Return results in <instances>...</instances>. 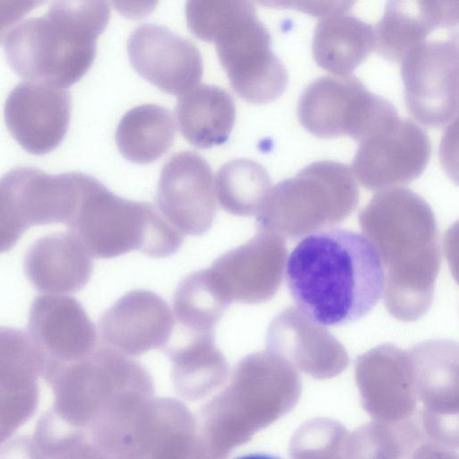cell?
Segmentation results:
<instances>
[{
	"mask_svg": "<svg viewBox=\"0 0 459 459\" xmlns=\"http://www.w3.org/2000/svg\"><path fill=\"white\" fill-rule=\"evenodd\" d=\"M285 278L307 320L341 326L368 315L385 285L381 255L362 233L334 228L301 239L289 255Z\"/></svg>",
	"mask_w": 459,
	"mask_h": 459,
	"instance_id": "cell-1",
	"label": "cell"
},
{
	"mask_svg": "<svg viewBox=\"0 0 459 459\" xmlns=\"http://www.w3.org/2000/svg\"><path fill=\"white\" fill-rule=\"evenodd\" d=\"M301 380L283 357L270 351L243 358L229 385L202 411L201 437L210 459H224L297 404Z\"/></svg>",
	"mask_w": 459,
	"mask_h": 459,
	"instance_id": "cell-2",
	"label": "cell"
},
{
	"mask_svg": "<svg viewBox=\"0 0 459 459\" xmlns=\"http://www.w3.org/2000/svg\"><path fill=\"white\" fill-rule=\"evenodd\" d=\"M110 16L105 1L55 2L18 24L5 39L6 59L27 81L68 87L91 65Z\"/></svg>",
	"mask_w": 459,
	"mask_h": 459,
	"instance_id": "cell-3",
	"label": "cell"
},
{
	"mask_svg": "<svg viewBox=\"0 0 459 459\" xmlns=\"http://www.w3.org/2000/svg\"><path fill=\"white\" fill-rule=\"evenodd\" d=\"M186 17L198 38L214 41L234 91L264 104L281 96L288 74L271 48V37L247 1H188Z\"/></svg>",
	"mask_w": 459,
	"mask_h": 459,
	"instance_id": "cell-4",
	"label": "cell"
},
{
	"mask_svg": "<svg viewBox=\"0 0 459 459\" xmlns=\"http://www.w3.org/2000/svg\"><path fill=\"white\" fill-rule=\"evenodd\" d=\"M91 257L138 250L153 258L176 253L183 237L151 204L122 198L82 173L77 202L65 224Z\"/></svg>",
	"mask_w": 459,
	"mask_h": 459,
	"instance_id": "cell-5",
	"label": "cell"
},
{
	"mask_svg": "<svg viewBox=\"0 0 459 459\" xmlns=\"http://www.w3.org/2000/svg\"><path fill=\"white\" fill-rule=\"evenodd\" d=\"M42 377L53 390V411L82 431L117 398L131 393H152V380L144 368L105 346L81 360L59 365Z\"/></svg>",
	"mask_w": 459,
	"mask_h": 459,
	"instance_id": "cell-6",
	"label": "cell"
},
{
	"mask_svg": "<svg viewBox=\"0 0 459 459\" xmlns=\"http://www.w3.org/2000/svg\"><path fill=\"white\" fill-rule=\"evenodd\" d=\"M358 199L349 166L333 160L316 161L270 189L257 213L258 226L280 237L290 222H313V229H317L342 221Z\"/></svg>",
	"mask_w": 459,
	"mask_h": 459,
	"instance_id": "cell-7",
	"label": "cell"
},
{
	"mask_svg": "<svg viewBox=\"0 0 459 459\" xmlns=\"http://www.w3.org/2000/svg\"><path fill=\"white\" fill-rule=\"evenodd\" d=\"M298 117L317 137L349 136L360 142L398 116L391 102L369 91L356 76L346 75L312 82L299 100Z\"/></svg>",
	"mask_w": 459,
	"mask_h": 459,
	"instance_id": "cell-8",
	"label": "cell"
},
{
	"mask_svg": "<svg viewBox=\"0 0 459 459\" xmlns=\"http://www.w3.org/2000/svg\"><path fill=\"white\" fill-rule=\"evenodd\" d=\"M405 104L422 125L441 127L458 110L457 39L425 40L400 61Z\"/></svg>",
	"mask_w": 459,
	"mask_h": 459,
	"instance_id": "cell-9",
	"label": "cell"
},
{
	"mask_svg": "<svg viewBox=\"0 0 459 459\" xmlns=\"http://www.w3.org/2000/svg\"><path fill=\"white\" fill-rule=\"evenodd\" d=\"M429 156L427 134L413 122L398 117L359 142L352 172L368 189L405 185L423 172Z\"/></svg>",
	"mask_w": 459,
	"mask_h": 459,
	"instance_id": "cell-10",
	"label": "cell"
},
{
	"mask_svg": "<svg viewBox=\"0 0 459 459\" xmlns=\"http://www.w3.org/2000/svg\"><path fill=\"white\" fill-rule=\"evenodd\" d=\"M157 204L162 217L180 234H205L212 228L217 211L208 162L194 152L174 154L161 170Z\"/></svg>",
	"mask_w": 459,
	"mask_h": 459,
	"instance_id": "cell-11",
	"label": "cell"
},
{
	"mask_svg": "<svg viewBox=\"0 0 459 459\" xmlns=\"http://www.w3.org/2000/svg\"><path fill=\"white\" fill-rule=\"evenodd\" d=\"M285 256L281 237L259 229L251 239L221 255L208 269L228 300L255 304L266 301L276 293Z\"/></svg>",
	"mask_w": 459,
	"mask_h": 459,
	"instance_id": "cell-12",
	"label": "cell"
},
{
	"mask_svg": "<svg viewBox=\"0 0 459 459\" xmlns=\"http://www.w3.org/2000/svg\"><path fill=\"white\" fill-rule=\"evenodd\" d=\"M42 359L41 377L81 360L97 348V332L82 304L65 295H42L31 303L28 332Z\"/></svg>",
	"mask_w": 459,
	"mask_h": 459,
	"instance_id": "cell-13",
	"label": "cell"
},
{
	"mask_svg": "<svg viewBox=\"0 0 459 459\" xmlns=\"http://www.w3.org/2000/svg\"><path fill=\"white\" fill-rule=\"evenodd\" d=\"M127 54L140 75L168 93L183 95L195 87L203 75L198 48L161 25L138 26L128 38Z\"/></svg>",
	"mask_w": 459,
	"mask_h": 459,
	"instance_id": "cell-14",
	"label": "cell"
},
{
	"mask_svg": "<svg viewBox=\"0 0 459 459\" xmlns=\"http://www.w3.org/2000/svg\"><path fill=\"white\" fill-rule=\"evenodd\" d=\"M69 91L51 84L25 81L10 92L4 119L13 138L27 152L44 154L64 139L69 125Z\"/></svg>",
	"mask_w": 459,
	"mask_h": 459,
	"instance_id": "cell-15",
	"label": "cell"
},
{
	"mask_svg": "<svg viewBox=\"0 0 459 459\" xmlns=\"http://www.w3.org/2000/svg\"><path fill=\"white\" fill-rule=\"evenodd\" d=\"M168 303L157 293L134 290L117 299L98 324L102 346L126 356L166 348L174 329Z\"/></svg>",
	"mask_w": 459,
	"mask_h": 459,
	"instance_id": "cell-16",
	"label": "cell"
},
{
	"mask_svg": "<svg viewBox=\"0 0 459 459\" xmlns=\"http://www.w3.org/2000/svg\"><path fill=\"white\" fill-rule=\"evenodd\" d=\"M356 379L362 406L377 420L397 422L417 412L411 356L395 347H379L360 357Z\"/></svg>",
	"mask_w": 459,
	"mask_h": 459,
	"instance_id": "cell-17",
	"label": "cell"
},
{
	"mask_svg": "<svg viewBox=\"0 0 459 459\" xmlns=\"http://www.w3.org/2000/svg\"><path fill=\"white\" fill-rule=\"evenodd\" d=\"M24 273L41 293L65 295L81 290L93 271L91 256L69 232L45 235L28 248Z\"/></svg>",
	"mask_w": 459,
	"mask_h": 459,
	"instance_id": "cell-18",
	"label": "cell"
},
{
	"mask_svg": "<svg viewBox=\"0 0 459 459\" xmlns=\"http://www.w3.org/2000/svg\"><path fill=\"white\" fill-rule=\"evenodd\" d=\"M458 1H390L374 29L375 50L400 63L403 56L437 28L458 22Z\"/></svg>",
	"mask_w": 459,
	"mask_h": 459,
	"instance_id": "cell-19",
	"label": "cell"
},
{
	"mask_svg": "<svg viewBox=\"0 0 459 459\" xmlns=\"http://www.w3.org/2000/svg\"><path fill=\"white\" fill-rule=\"evenodd\" d=\"M374 49V28L347 11L325 16L316 27L314 59L335 75H350Z\"/></svg>",
	"mask_w": 459,
	"mask_h": 459,
	"instance_id": "cell-20",
	"label": "cell"
},
{
	"mask_svg": "<svg viewBox=\"0 0 459 459\" xmlns=\"http://www.w3.org/2000/svg\"><path fill=\"white\" fill-rule=\"evenodd\" d=\"M176 117L180 132L189 143L209 148L228 140L236 118V107L225 90L200 84L180 96Z\"/></svg>",
	"mask_w": 459,
	"mask_h": 459,
	"instance_id": "cell-21",
	"label": "cell"
},
{
	"mask_svg": "<svg viewBox=\"0 0 459 459\" xmlns=\"http://www.w3.org/2000/svg\"><path fill=\"white\" fill-rule=\"evenodd\" d=\"M183 344L166 348L175 387L187 397L204 396L228 377L229 364L215 345V333L189 334Z\"/></svg>",
	"mask_w": 459,
	"mask_h": 459,
	"instance_id": "cell-22",
	"label": "cell"
},
{
	"mask_svg": "<svg viewBox=\"0 0 459 459\" xmlns=\"http://www.w3.org/2000/svg\"><path fill=\"white\" fill-rule=\"evenodd\" d=\"M175 135L173 117L167 108L143 104L128 110L116 131L122 155L135 163H149L163 155Z\"/></svg>",
	"mask_w": 459,
	"mask_h": 459,
	"instance_id": "cell-23",
	"label": "cell"
},
{
	"mask_svg": "<svg viewBox=\"0 0 459 459\" xmlns=\"http://www.w3.org/2000/svg\"><path fill=\"white\" fill-rule=\"evenodd\" d=\"M209 269L186 275L173 296L175 317L188 334L215 333L217 323L230 305Z\"/></svg>",
	"mask_w": 459,
	"mask_h": 459,
	"instance_id": "cell-24",
	"label": "cell"
},
{
	"mask_svg": "<svg viewBox=\"0 0 459 459\" xmlns=\"http://www.w3.org/2000/svg\"><path fill=\"white\" fill-rule=\"evenodd\" d=\"M417 420L397 422L376 420L349 433L346 459H402L426 440Z\"/></svg>",
	"mask_w": 459,
	"mask_h": 459,
	"instance_id": "cell-25",
	"label": "cell"
},
{
	"mask_svg": "<svg viewBox=\"0 0 459 459\" xmlns=\"http://www.w3.org/2000/svg\"><path fill=\"white\" fill-rule=\"evenodd\" d=\"M270 186L266 169L248 159H235L222 165L217 172L214 186L221 207L241 217L258 213Z\"/></svg>",
	"mask_w": 459,
	"mask_h": 459,
	"instance_id": "cell-26",
	"label": "cell"
},
{
	"mask_svg": "<svg viewBox=\"0 0 459 459\" xmlns=\"http://www.w3.org/2000/svg\"><path fill=\"white\" fill-rule=\"evenodd\" d=\"M41 373V357L27 332L0 326V383L34 385Z\"/></svg>",
	"mask_w": 459,
	"mask_h": 459,
	"instance_id": "cell-27",
	"label": "cell"
},
{
	"mask_svg": "<svg viewBox=\"0 0 459 459\" xmlns=\"http://www.w3.org/2000/svg\"><path fill=\"white\" fill-rule=\"evenodd\" d=\"M348 434L346 428L333 419L307 420L291 437L290 459H346Z\"/></svg>",
	"mask_w": 459,
	"mask_h": 459,
	"instance_id": "cell-28",
	"label": "cell"
},
{
	"mask_svg": "<svg viewBox=\"0 0 459 459\" xmlns=\"http://www.w3.org/2000/svg\"><path fill=\"white\" fill-rule=\"evenodd\" d=\"M39 401L38 384L17 385L0 383V444L33 416Z\"/></svg>",
	"mask_w": 459,
	"mask_h": 459,
	"instance_id": "cell-29",
	"label": "cell"
},
{
	"mask_svg": "<svg viewBox=\"0 0 459 459\" xmlns=\"http://www.w3.org/2000/svg\"><path fill=\"white\" fill-rule=\"evenodd\" d=\"M41 2L0 1V43L6 39L14 25Z\"/></svg>",
	"mask_w": 459,
	"mask_h": 459,
	"instance_id": "cell-30",
	"label": "cell"
},
{
	"mask_svg": "<svg viewBox=\"0 0 459 459\" xmlns=\"http://www.w3.org/2000/svg\"><path fill=\"white\" fill-rule=\"evenodd\" d=\"M266 4L278 5L288 8H294L313 15L327 16L329 14L348 11L353 4L350 1H330V2H266Z\"/></svg>",
	"mask_w": 459,
	"mask_h": 459,
	"instance_id": "cell-31",
	"label": "cell"
},
{
	"mask_svg": "<svg viewBox=\"0 0 459 459\" xmlns=\"http://www.w3.org/2000/svg\"><path fill=\"white\" fill-rule=\"evenodd\" d=\"M0 459H40L32 437L18 436L0 447Z\"/></svg>",
	"mask_w": 459,
	"mask_h": 459,
	"instance_id": "cell-32",
	"label": "cell"
},
{
	"mask_svg": "<svg viewBox=\"0 0 459 459\" xmlns=\"http://www.w3.org/2000/svg\"><path fill=\"white\" fill-rule=\"evenodd\" d=\"M405 459H458V457L447 446L426 439L417 446Z\"/></svg>",
	"mask_w": 459,
	"mask_h": 459,
	"instance_id": "cell-33",
	"label": "cell"
},
{
	"mask_svg": "<svg viewBox=\"0 0 459 459\" xmlns=\"http://www.w3.org/2000/svg\"><path fill=\"white\" fill-rule=\"evenodd\" d=\"M236 459H281L278 456L268 455V454H261V453H255V454H249L245 455L239 457H237Z\"/></svg>",
	"mask_w": 459,
	"mask_h": 459,
	"instance_id": "cell-34",
	"label": "cell"
}]
</instances>
